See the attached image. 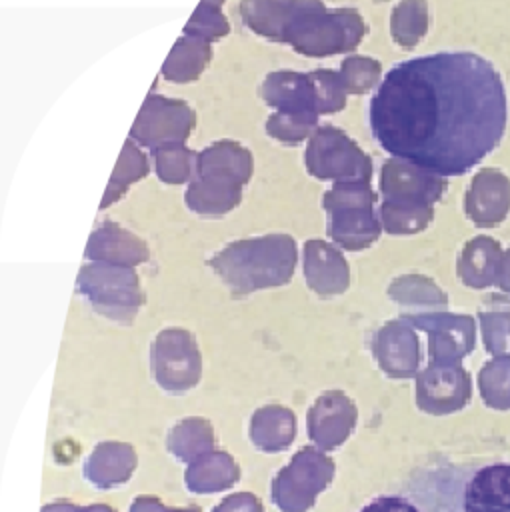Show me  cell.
I'll list each match as a JSON object with an SVG mask.
<instances>
[{"mask_svg":"<svg viewBox=\"0 0 510 512\" xmlns=\"http://www.w3.org/2000/svg\"><path fill=\"white\" fill-rule=\"evenodd\" d=\"M482 340L492 356L510 354V300L490 298V306L478 312Z\"/></svg>","mask_w":510,"mask_h":512,"instance_id":"obj_21","label":"cell"},{"mask_svg":"<svg viewBox=\"0 0 510 512\" xmlns=\"http://www.w3.org/2000/svg\"><path fill=\"white\" fill-rule=\"evenodd\" d=\"M500 256H502V248L494 238L474 236L462 248V254L456 264L460 282L474 290L496 284Z\"/></svg>","mask_w":510,"mask_h":512,"instance_id":"obj_15","label":"cell"},{"mask_svg":"<svg viewBox=\"0 0 510 512\" xmlns=\"http://www.w3.org/2000/svg\"><path fill=\"white\" fill-rule=\"evenodd\" d=\"M228 20L222 14L220 6H212V4H204L200 2L198 8L192 12L184 32L204 38V40H212V38H220L228 32Z\"/></svg>","mask_w":510,"mask_h":512,"instance_id":"obj_28","label":"cell"},{"mask_svg":"<svg viewBox=\"0 0 510 512\" xmlns=\"http://www.w3.org/2000/svg\"><path fill=\"white\" fill-rule=\"evenodd\" d=\"M378 218H380L382 230L388 234H416V232H422L432 222L434 204L382 200Z\"/></svg>","mask_w":510,"mask_h":512,"instance_id":"obj_19","label":"cell"},{"mask_svg":"<svg viewBox=\"0 0 510 512\" xmlns=\"http://www.w3.org/2000/svg\"><path fill=\"white\" fill-rule=\"evenodd\" d=\"M366 32L352 10L328 12L324 4L300 14L286 30L284 42L306 56H330L356 48Z\"/></svg>","mask_w":510,"mask_h":512,"instance_id":"obj_4","label":"cell"},{"mask_svg":"<svg viewBox=\"0 0 510 512\" xmlns=\"http://www.w3.org/2000/svg\"><path fill=\"white\" fill-rule=\"evenodd\" d=\"M356 420V404L344 392L330 390L308 412V436L320 450H334L348 440Z\"/></svg>","mask_w":510,"mask_h":512,"instance_id":"obj_11","label":"cell"},{"mask_svg":"<svg viewBox=\"0 0 510 512\" xmlns=\"http://www.w3.org/2000/svg\"><path fill=\"white\" fill-rule=\"evenodd\" d=\"M470 394V374L460 362H430L422 372H416V404L426 414L458 412L468 404Z\"/></svg>","mask_w":510,"mask_h":512,"instance_id":"obj_8","label":"cell"},{"mask_svg":"<svg viewBox=\"0 0 510 512\" xmlns=\"http://www.w3.org/2000/svg\"><path fill=\"white\" fill-rule=\"evenodd\" d=\"M188 36L190 38L184 36L176 42V46L170 54V60L166 64V72L174 70V76L180 80L196 76L210 58L208 40L192 36V34H188Z\"/></svg>","mask_w":510,"mask_h":512,"instance_id":"obj_24","label":"cell"},{"mask_svg":"<svg viewBox=\"0 0 510 512\" xmlns=\"http://www.w3.org/2000/svg\"><path fill=\"white\" fill-rule=\"evenodd\" d=\"M378 506H384V508H408L412 510V506L404 500H398V498H384V500H378V502H372L370 508H378Z\"/></svg>","mask_w":510,"mask_h":512,"instance_id":"obj_30","label":"cell"},{"mask_svg":"<svg viewBox=\"0 0 510 512\" xmlns=\"http://www.w3.org/2000/svg\"><path fill=\"white\" fill-rule=\"evenodd\" d=\"M320 4L318 0H244L238 6V14L256 34L284 42L288 26Z\"/></svg>","mask_w":510,"mask_h":512,"instance_id":"obj_14","label":"cell"},{"mask_svg":"<svg viewBox=\"0 0 510 512\" xmlns=\"http://www.w3.org/2000/svg\"><path fill=\"white\" fill-rule=\"evenodd\" d=\"M464 508L510 512V464L480 468L464 490Z\"/></svg>","mask_w":510,"mask_h":512,"instance_id":"obj_16","label":"cell"},{"mask_svg":"<svg viewBox=\"0 0 510 512\" xmlns=\"http://www.w3.org/2000/svg\"><path fill=\"white\" fill-rule=\"evenodd\" d=\"M294 414L282 406H268L256 412L252 438L262 450H282L294 438Z\"/></svg>","mask_w":510,"mask_h":512,"instance_id":"obj_18","label":"cell"},{"mask_svg":"<svg viewBox=\"0 0 510 512\" xmlns=\"http://www.w3.org/2000/svg\"><path fill=\"white\" fill-rule=\"evenodd\" d=\"M478 390L486 406L510 410V354L494 356L478 372Z\"/></svg>","mask_w":510,"mask_h":512,"instance_id":"obj_23","label":"cell"},{"mask_svg":"<svg viewBox=\"0 0 510 512\" xmlns=\"http://www.w3.org/2000/svg\"><path fill=\"white\" fill-rule=\"evenodd\" d=\"M376 142L440 176L474 168L502 140L506 92L472 52H438L392 66L370 100Z\"/></svg>","mask_w":510,"mask_h":512,"instance_id":"obj_1","label":"cell"},{"mask_svg":"<svg viewBox=\"0 0 510 512\" xmlns=\"http://www.w3.org/2000/svg\"><path fill=\"white\" fill-rule=\"evenodd\" d=\"M304 276L308 286L320 296H336L350 286V266L342 252L318 238L304 246Z\"/></svg>","mask_w":510,"mask_h":512,"instance_id":"obj_13","label":"cell"},{"mask_svg":"<svg viewBox=\"0 0 510 512\" xmlns=\"http://www.w3.org/2000/svg\"><path fill=\"white\" fill-rule=\"evenodd\" d=\"M376 194L370 184H334L324 194V208L328 212V234L342 250H364L372 246L380 234L382 224L374 212Z\"/></svg>","mask_w":510,"mask_h":512,"instance_id":"obj_3","label":"cell"},{"mask_svg":"<svg viewBox=\"0 0 510 512\" xmlns=\"http://www.w3.org/2000/svg\"><path fill=\"white\" fill-rule=\"evenodd\" d=\"M332 476V458L318 448H304L274 480V500L284 510H306L330 484Z\"/></svg>","mask_w":510,"mask_h":512,"instance_id":"obj_6","label":"cell"},{"mask_svg":"<svg viewBox=\"0 0 510 512\" xmlns=\"http://www.w3.org/2000/svg\"><path fill=\"white\" fill-rule=\"evenodd\" d=\"M496 286L510 294V248L506 252H502L500 262H498V272H496Z\"/></svg>","mask_w":510,"mask_h":512,"instance_id":"obj_29","label":"cell"},{"mask_svg":"<svg viewBox=\"0 0 510 512\" xmlns=\"http://www.w3.org/2000/svg\"><path fill=\"white\" fill-rule=\"evenodd\" d=\"M372 352L390 378H412L420 366V342L416 328L406 320H390L372 338Z\"/></svg>","mask_w":510,"mask_h":512,"instance_id":"obj_10","label":"cell"},{"mask_svg":"<svg viewBox=\"0 0 510 512\" xmlns=\"http://www.w3.org/2000/svg\"><path fill=\"white\" fill-rule=\"evenodd\" d=\"M204 4H212V6H222L224 0H202Z\"/></svg>","mask_w":510,"mask_h":512,"instance_id":"obj_31","label":"cell"},{"mask_svg":"<svg viewBox=\"0 0 510 512\" xmlns=\"http://www.w3.org/2000/svg\"><path fill=\"white\" fill-rule=\"evenodd\" d=\"M338 74L348 94H364L378 84L382 66L368 56H348L342 60Z\"/></svg>","mask_w":510,"mask_h":512,"instance_id":"obj_26","label":"cell"},{"mask_svg":"<svg viewBox=\"0 0 510 512\" xmlns=\"http://www.w3.org/2000/svg\"><path fill=\"white\" fill-rule=\"evenodd\" d=\"M402 318L428 334L430 362H460L474 350L476 322L468 314L428 310Z\"/></svg>","mask_w":510,"mask_h":512,"instance_id":"obj_7","label":"cell"},{"mask_svg":"<svg viewBox=\"0 0 510 512\" xmlns=\"http://www.w3.org/2000/svg\"><path fill=\"white\" fill-rule=\"evenodd\" d=\"M262 94L272 106L280 108L282 112L318 116L308 74L290 72V70L274 72L266 78Z\"/></svg>","mask_w":510,"mask_h":512,"instance_id":"obj_17","label":"cell"},{"mask_svg":"<svg viewBox=\"0 0 510 512\" xmlns=\"http://www.w3.org/2000/svg\"><path fill=\"white\" fill-rule=\"evenodd\" d=\"M306 168L320 180L334 184H370V156L340 128L320 126L306 148Z\"/></svg>","mask_w":510,"mask_h":512,"instance_id":"obj_5","label":"cell"},{"mask_svg":"<svg viewBox=\"0 0 510 512\" xmlns=\"http://www.w3.org/2000/svg\"><path fill=\"white\" fill-rule=\"evenodd\" d=\"M308 78H310V84H312L314 104H316L318 116L340 112L346 106L348 92H346L338 72L322 68V70H312L308 74Z\"/></svg>","mask_w":510,"mask_h":512,"instance_id":"obj_25","label":"cell"},{"mask_svg":"<svg viewBox=\"0 0 510 512\" xmlns=\"http://www.w3.org/2000/svg\"><path fill=\"white\" fill-rule=\"evenodd\" d=\"M466 216L480 228H492L510 214V178L496 168H482L464 198Z\"/></svg>","mask_w":510,"mask_h":512,"instance_id":"obj_12","label":"cell"},{"mask_svg":"<svg viewBox=\"0 0 510 512\" xmlns=\"http://www.w3.org/2000/svg\"><path fill=\"white\" fill-rule=\"evenodd\" d=\"M390 30L402 48L416 46L428 30V4L424 0H402L392 12Z\"/></svg>","mask_w":510,"mask_h":512,"instance_id":"obj_22","label":"cell"},{"mask_svg":"<svg viewBox=\"0 0 510 512\" xmlns=\"http://www.w3.org/2000/svg\"><path fill=\"white\" fill-rule=\"evenodd\" d=\"M296 248L290 236H266L234 244L222 256V270L242 290L276 286L290 280Z\"/></svg>","mask_w":510,"mask_h":512,"instance_id":"obj_2","label":"cell"},{"mask_svg":"<svg viewBox=\"0 0 510 512\" xmlns=\"http://www.w3.org/2000/svg\"><path fill=\"white\" fill-rule=\"evenodd\" d=\"M318 124V116L312 114H296V112H278L268 122V132L284 142H300L304 140Z\"/></svg>","mask_w":510,"mask_h":512,"instance_id":"obj_27","label":"cell"},{"mask_svg":"<svg viewBox=\"0 0 510 512\" xmlns=\"http://www.w3.org/2000/svg\"><path fill=\"white\" fill-rule=\"evenodd\" d=\"M444 188V176L430 172L414 162L394 156L382 164L380 192L384 200L436 204Z\"/></svg>","mask_w":510,"mask_h":512,"instance_id":"obj_9","label":"cell"},{"mask_svg":"<svg viewBox=\"0 0 510 512\" xmlns=\"http://www.w3.org/2000/svg\"><path fill=\"white\" fill-rule=\"evenodd\" d=\"M388 296L402 306H418L428 310L448 304V296L430 278L420 274H406L396 278L388 288Z\"/></svg>","mask_w":510,"mask_h":512,"instance_id":"obj_20","label":"cell"}]
</instances>
